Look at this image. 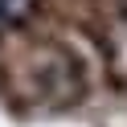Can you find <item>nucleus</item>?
Segmentation results:
<instances>
[{"label": "nucleus", "instance_id": "nucleus-1", "mask_svg": "<svg viewBox=\"0 0 127 127\" xmlns=\"http://www.w3.org/2000/svg\"><path fill=\"white\" fill-rule=\"evenodd\" d=\"M33 8H37V0H0V33L21 25V21H29Z\"/></svg>", "mask_w": 127, "mask_h": 127}]
</instances>
